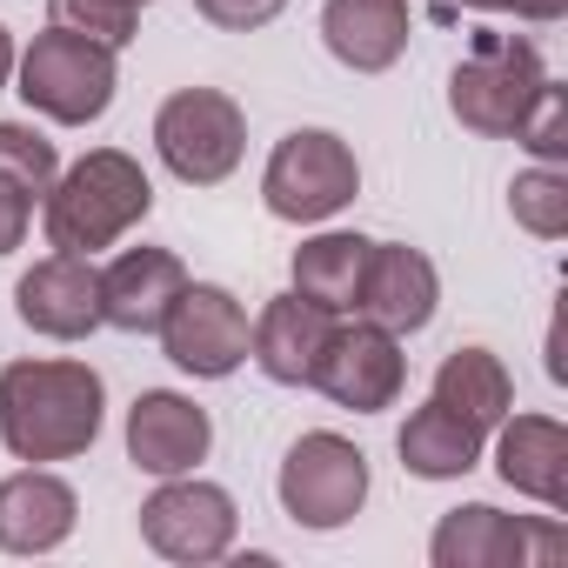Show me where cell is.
I'll list each match as a JSON object with an SVG mask.
<instances>
[{
	"mask_svg": "<svg viewBox=\"0 0 568 568\" xmlns=\"http://www.w3.org/2000/svg\"><path fill=\"white\" fill-rule=\"evenodd\" d=\"M207 448H214L207 408H194V402L174 395V388L134 395V408H128V462H134L141 475H154V481L194 475V468L207 462Z\"/></svg>",
	"mask_w": 568,
	"mask_h": 568,
	"instance_id": "14",
	"label": "cell"
},
{
	"mask_svg": "<svg viewBox=\"0 0 568 568\" xmlns=\"http://www.w3.org/2000/svg\"><path fill=\"white\" fill-rule=\"evenodd\" d=\"M0 174H8L21 194H48L54 187V174H61V154H54V141L41 134V128H28V121H0Z\"/></svg>",
	"mask_w": 568,
	"mask_h": 568,
	"instance_id": "24",
	"label": "cell"
},
{
	"mask_svg": "<svg viewBox=\"0 0 568 568\" xmlns=\"http://www.w3.org/2000/svg\"><path fill=\"white\" fill-rule=\"evenodd\" d=\"M541 81H548V68H541V54H535L528 41H515V34H481L475 54L448 74V114H455L468 134L501 141V134H515V121H521V108L535 101Z\"/></svg>",
	"mask_w": 568,
	"mask_h": 568,
	"instance_id": "7",
	"label": "cell"
},
{
	"mask_svg": "<svg viewBox=\"0 0 568 568\" xmlns=\"http://www.w3.org/2000/svg\"><path fill=\"white\" fill-rule=\"evenodd\" d=\"M561 528L548 521H521V515H501L488 501H468V508H448L428 535V561L435 568H548L561 561Z\"/></svg>",
	"mask_w": 568,
	"mask_h": 568,
	"instance_id": "10",
	"label": "cell"
},
{
	"mask_svg": "<svg viewBox=\"0 0 568 568\" xmlns=\"http://www.w3.org/2000/svg\"><path fill=\"white\" fill-rule=\"evenodd\" d=\"M154 154L187 187H221L247 154V114L221 88H181L154 114Z\"/></svg>",
	"mask_w": 568,
	"mask_h": 568,
	"instance_id": "5",
	"label": "cell"
},
{
	"mask_svg": "<svg viewBox=\"0 0 568 568\" xmlns=\"http://www.w3.org/2000/svg\"><path fill=\"white\" fill-rule=\"evenodd\" d=\"M508 214H515V227H528L535 241H561L568 234V174L561 168H521L515 181H508Z\"/></svg>",
	"mask_w": 568,
	"mask_h": 568,
	"instance_id": "23",
	"label": "cell"
},
{
	"mask_svg": "<svg viewBox=\"0 0 568 568\" xmlns=\"http://www.w3.org/2000/svg\"><path fill=\"white\" fill-rule=\"evenodd\" d=\"M181 288H187V267L174 247H121L101 267V328L154 335Z\"/></svg>",
	"mask_w": 568,
	"mask_h": 568,
	"instance_id": "15",
	"label": "cell"
},
{
	"mask_svg": "<svg viewBox=\"0 0 568 568\" xmlns=\"http://www.w3.org/2000/svg\"><path fill=\"white\" fill-rule=\"evenodd\" d=\"M28 221H34V194H21L8 174H0V261L28 241Z\"/></svg>",
	"mask_w": 568,
	"mask_h": 568,
	"instance_id": "28",
	"label": "cell"
},
{
	"mask_svg": "<svg viewBox=\"0 0 568 568\" xmlns=\"http://www.w3.org/2000/svg\"><path fill=\"white\" fill-rule=\"evenodd\" d=\"M154 335H161V355H168L181 375H194V382H227V375L247 362L254 322H247V308L221 288V281H187Z\"/></svg>",
	"mask_w": 568,
	"mask_h": 568,
	"instance_id": "9",
	"label": "cell"
},
{
	"mask_svg": "<svg viewBox=\"0 0 568 568\" xmlns=\"http://www.w3.org/2000/svg\"><path fill=\"white\" fill-rule=\"evenodd\" d=\"M402 382H408V355H402V335L375 328V322H342L328 328V348L315 362V388L335 402V408H355V415H382L402 402Z\"/></svg>",
	"mask_w": 568,
	"mask_h": 568,
	"instance_id": "11",
	"label": "cell"
},
{
	"mask_svg": "<svg viewBox=\"0 0 568 568\" xmlns=\"http://www.w3.org/2000/svg\"><path fill=\"white\" fill-rule=\"evenodd\" d=\"M274 495H281V508H288L295 528L335 535V528H348V521L362 515V501H368V455H362L348 435L315 428V435H302L288 455H281Z\"/></svg>",
	"mask_w": 568,
	"mask_h": 568,
	"instance_id": "6",
	"label": "cell"
},
{
	"mask_svg": "<svg viewBox=\"0 0 568 568\" xmlns=\"http://www.w3.org/2000/svg\"><path fill=\"white\" fill-rule=\"evenodd\" d=\"M108 388L88 362H8L0 368V442L14 462H74L94 448Z\"/></svg>",
	"mask_w": 568,
	"mask_h": 568,
	"instance_id": "1",
	"label": "cell"
},
{
	"mask_svg": "<svg viewBox=\"0 0 568 568\" xmlns=\"http://www.w3.org/2000/svg\"><path fill=\"white\" fill-rule=\"evenodd\" d=\"M328 328H335V315L315 308V302H302V295L288 288V295H274V302L254 315L247 355H254V368H261L267 382H281V388H315V362H322V348H328Z\"/></svg>",
	"mask_w": 568,
	"mask_h": 568,
	"instance_id": "16",
	"label": "cell"
},
{
	"mask_svg": "<svg viewBox=\"0 0 568 568\" xmlns=\"http://www.w3.org/2000/svg\"><path fill=\"white\" fill-rule=\"evenodd\" d=\"M368 234H348V227H328V234H315V241H302L295 247V295L302 302H315V308H328V315H355V302H362V274H368Z\"/></svg>",
	"mask_w": 568,
	"mask_h": 568,
	"instance_id": "21",
	"label": "cell"
},
{
	"mask_svg": "<svg viewBox=\"0 0 568 568\" xmlns=\"http://www.w3.org/2000/svg\"><path fill=\"white\" fill-rule=\"evenodd\" d=\"M234 528H241V508L221 481H201V475H168L148 501H141V541L161 555V561H221L234 548Z\"/></svg>",
	"mask_w": 568,
	"mask_h": 568,
	"instance_id": "8",
	"label": "cell"
},
{
	"mask_svg": "<svg viewBox=\"0 0 568 568\" xmlns=\"http://www.w3.org/2000/svg\"><path fill=\"white\" fill-rule=\"evenodd\" d=\"M14 61H21V48H14V34H8V28H0V88L14 81Z\"/></svg>",
	"mask_w": 568,
	"mask_h": 568,
	"instance_id": "30",
	"label": "cell"
},
{
	"mask_svg": "<svg viewBox=\"0 0 568 568\" xmlns=\"http://www.w3.org/2000/svg\"><path fill=\"white\" fill-rule=\"evenodd\" d=\"M74 521H81V495L41 462L0 481V548L8 555H54L74 535Z\"/></svg>",
	"mask_w": 568,
	"mask_h": 568,
	"instance_id": "18",
	"label": "cell"
},
{
	"mask_svg": "<svg viewBox=\"0 0 568 568\" xmlns=\"http://www.w3.org/2000/svg\"><path fill=\"white\" fill-rule=\"evenodd\" d=\"M14 94L61 121V128H88L114 108V88H121V68H114V48L88 41V34H68V28H48L28 41V54L14 61Z\"/></svg>",
	"mask_w": 568,
	"mask_h": 568,
	"instance_id": "4",
	"label": "cell"
},
{
	"mask_svg": "<svg viewBox=\"0 0 568 568\" xmlns=\"http://www.w3.org/2000/svg\"><path fill=\"white\" fill-rule=\"evenodd\" d=\"M428 402L468 415L475 428H495V422L515 408V382H508L501 355H488V348H455V355L435 368V395H428Z\"/></svg>",
	"mask_w": 568,
	"mask_h": 568,
	"instance_id": "22",
	"label": "cell"
},
{
	"mask_svg": "<svg viewBox=\"0 0 568 568\" xmlns=\"http://www.w3.org/2000/svg\"><path fill=\"white\" fill-rule=\"evenodd\" d=\"M14 315L48 342H81L101 328V267L88 254H48L14 281Z\"/></svg>",
	"mask_w": 568,
	"mask_h": 568,
	"instance_id": "12",
	"label": "cell"
},
{
	"mask_svg": "<svg viewBox=\"0 0 568 568\" xmlns=\"http://www.w3.org/2000/svg\"><path fill=\"white\" fill-rule=\"evenodd\" d=\"M134 8H148V0H134Z\"/></svg>",
	"mask_w": 568,
	"mask_h": 568,
	"instance_id": "31",
	"label": "cell"
},
{
	"mask_svg": "<svg viewBox=\"0 0 568 568\" xmlns=\"http://www.w3.org/2000/svg\"><path fill=\"white\" fill-rule=\"evenodd\" d=\"M515 141H521L541 168H561V161H568V94H561L555 81L535 88V101H528L521 121H515Z\"/></svg>",
	"mask_w": 568,
	"mask_h": 568,
	"instance_id": "26",
	"label": "cell"
},
{
	"mask_svg": "<svg viewBox=\"0 0 568 568\" xmlns=\"http://www.w3.org/2000/svg\"><path fill=\"white\" fill-rule=\"evenodd\" d=\"M41 201H48V214H41L48 247L94 261L101 247H114L121 234H134V227L154 214V181H148V168H141L134 154L94 148V154H81L74 168H61Z\"/></svg>",
	"mask_w": 568,
	"mask_h": 568,
	"instance_id": "2",
	"label": "cell"
},
{
	"mask_svg": "<svg viewBox=\"0 0 568 568\" xmlns=\"http://www.w3.org/2000/svg\"><path fill=\"white\" fill-rule=\"evenodd\" d=\"M408 0H328L322 8V41L348 74H388L408 54Z\"/></svg>",
	"mask_w": 568,
	"mask_h": 568,
	"instance_id": "19",
	"label": "cell"
},
{
	"mask_svg": "<svg viewBox=\"0 0 568 568\" xmlns=\"http://www.w3.org/2000/svg\"><path fill=\"white\" fill-rule=\"evenodd\" d=\"M48 21L121 54L134 41V28H141V8H134V0H48Z\"/></svg>",
	"mask_w": 568,
	"mask_h": 568,
	"instance_id": "25",
	"label": "cell"
},
{
	"mask_svg": "<svg viewBox=\"0 0 568 568\" xmlns=\"http://www.w3.org/2000/svg\"><path fill=\"white\" fill-rule=\"evenodd\" d=\"M288 0H194V14L207 21V28H221V34H254V28H267Z\"/></svg>",
	"mask_w": 568,
	"mask_h": 568,
	"instance_id": "27",
	"label": "cell"
},
{
	"mask_svg": "<svg viewBox=\"0 0 568 568\" xmlns=\"http://www.w3.org/2000/svg\"><path fill=\"white\" fill-rule=\"evenodd\" d=\"M495 468L515 495L541 508H568V428L555 415H501L495 428Z\"/></svg>",
	"mask_w": 568,
	"mask_h": 568,
	"instance_id": "17",
	"label": "cell"
},
{
	"mask_svg": "<svg viewBox=\"0 0 568 568\" xmlns=\"http://www.w3.org/2000/svg\"><path fill=\"white\" fill-rule=\"evenodd\" d=\"M355 194H362V161H355V148L335 128H295V134H281L274 154H267V168H261L267 214L274 221H295V227L335 221Z\"/></svg>",
	"mask_w": 568,
	"mask_h": 568,
	"instance_id": "3",
	"label": "cell"
},
{
	"mask_svg": "<svg viewBox=\"0 0 568 568\" xmlns=\"http://www.w3.org/2000/svg\"><path fill=\"white\" fill-rule=\"evenodd\" d=\"M442 308V274L422 247L408 241H375L368 247V274H362V302L355 315L388 328V335H422Z\"/></svg>",
	"mask_w": 568,
	"mask_h": 568,
	"instance_id": "13",
	"label": "cell"
},
{
	"mask_svg": "<svg viewBox=\"0 0 568 568\" xmlns=\"http://www.w3.org/2000/svg\"><path fill=\"white\" fill-rule=\"evenodd\" d=\"M395 448H402V468H408V475H422V481H462L468 468H481L488 428H475L468 415H455V408H442V402H422V408L402 422Z\"/></svg>",
	"mask_w": 568,
	"mask_h": 568,
	"instance_id": "20",
	"label": "cell"
},
{
	"mask_svg": "<svg viewBox=\"0 0 568 568\" xmlns=\"http://www.w3.org/2000/svg\"><path fill=\"white\" fill-rule=\"evenodd\" d=\"M481 14H515V21H561L568 14V0H481Z\"/></svg>",
	"mask_w": 568,
	"mask_h": 568,
	"instance_id": "29",
	"label": "cell"
}]
</instances>
